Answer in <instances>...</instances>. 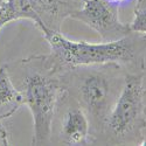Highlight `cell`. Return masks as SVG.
<instances>
[{
    "label": "cell",
    "instance_id": "obj_1",
    "mask_svg": "<svg viewBox=\"0 0 146 146\" xmlns=\"http://www.w3.org/2000/svg\"><path fill=\"white\" fill-rule=\"evenodd\" d=\"M50 47L49 55H41L44 64L57 74L77 67L115 64L118 67H137L144 69V53L146 52V36L132 32L125 38L92 43L72 41L60 31L46 26L41 20L34 22Z\"/></svg>",
    "mask_w": 146,
    "mask_h": 146
},
{
    "label": "cell",
    "instance_id": "obj_2",
    "mask_svg": "<svg viewBox=\"0 0 146 146\" xmlns=\"http://www.w3.org/2000/svg\"><path fill=\"white\" fill-rule=\"evenodd\" d=\"M115 64L77 67L61 74L63 88L80 103L89 116L91 129L104 132L106 119L117 100L121 86L119 76L110 68Z\"/></svg>",
    "mask_w": 146,
    "mask_h": 146
},
{
    "label": "cell",
    "instance_id": "obj_3",
    "mask_svg": "<svg viewBox=\"0 0 146 146\" xmlns=\"http://www.w3.org/2000/svg\"><path fill=\"white\" fill-rule=\"evenodd\" d=\"M41 69L29 71L22 83L23 104L33 116V145H48L52 143L53 123L58 101L64 88L61 75L48 68L40 56Z\"/></svg>",
    "mask_w": 146,
    "mask_h": 146
},
{
    "label": "cell",
    "instance_id": "obj_4",
    "mask_svg": "<svg viewBox=\"0 0 146 146\" xmlns=\"http://www.w3.org/2000/svg\"><path fill=\"white\" fill-rule=\"evenodd\" d=\"M146 129L143 74H127L109 115L103 135L113 143H130L143 138Z\"/></svg>",
    "mask_w": 146,
    "mask_h": 146
},
{
    "label": "cell",
    "instance_id": "obj_5",
    "mask_svg": "<svg viewBox=\"0 0 146 146\" xmlns=\"http://www.w3.org/2000/svg\"><path fill=\"white\" fill-rule=\"evenodd\" d=\"M118 5L111 0H82V7L74 9L69 17L98 33L102 41H116L132 33L130 25L119 20Z\"/></svg>",
    "mask_w": 146,
    "mask_h": 146
},
{
    "label": "cell",
    "instance_id": "obj_6",
    "mask_svg": "<svg viewBox=\"0 0 146 146\" xmlns=\"http://www.w3.org/2000/svg\"><path fill=\"white\" fill-rule=\"evenodd\" d=\"M63 108L58 119L57 139L64 145H89L94 143L89 116L66 89L58 101Z\"/></svg>",
    "mask_w": 146,
    "mask_h": 146
},
{
    "label": "cell",
    "instance_id": "obj_7",
    "mask_svg": "<svg viewBox=\"0 0 146 146\" xmlns=\"http://www.w3.org/2000/svg\"><path fill=\"white\" fill-rule=\"evenodd\" d=\"M23 104V95L12 83L8 67L0 68V119L11 117Z\"/></svg>",
    "mask_w": 146,
    "mask_h": 146
},
{
    "label": "cell",
    "instance_id": "obj_8",
    "mask_svg": "<svg viewBox=\"0 0 146 146\" xmlns=\"http://www.w3.org/2000/svg\"><path fill=\"white\" fill-rule=\"evenodd\" d=\"M131 31L146 36V0H138L133 20L130 23Z\"/></svg>",
    "mask_w": 146,
    "mask_h": 146
},
{
    "label": "cell",
    "instance_id": "obj_9",
    "mask_svg": "<svg viewBox=\"0 0 146 146\" xmlns=\"http://www.w3.org/2000/svg\"><path fill=\"white\" fill-rule=\"evenodd\" d=\"M3 145H8V139H7V131L3 125V119H0V146Z\"/></svg>",
    "mask_w": 146,
    "mask_h": 146
},
{
    "label": "cell",
    "instance_id": "obj_10",
    "mask_svg": "<svg viewBox=\"0 0 146 146\" xmlns=\"http://www.w3.org/2000/svg\"><path fill=\"white\" fill-rule=\"evenodd\" d=\"M6 23H8V22H7V21H6V20H5L3 17H0V29H1V28H3V27L6 25Z\"/></svg>",
    "mask_w": 146,
    "mask_h": 146
},
{
    "label": "cell",
    "instance_id": "obj_11",
    "mask_svg": "<svg viewBox=\"0 0 146 146\" xmlns=\"http://www.w3.org/2000/svg\"><path fill=\"white\" fill-rule=\"evenodd\" d=\"M144 108H145V118H146V90H144Z\"/></svg>",
    "mask_w": 146,
    "mask_h": 146
},
{
    "label": "cell",
    "instance_id": "obj_12",
    "mask_svg": "<svg viewBox=\"0 0 146 146\" xmlns=\"http://www.w3.org/2000/svg\"><path fill=\"white\" fill-rule=\"evenodd\" d=\"M111 1H113V3H117V4H120V3L125 1V0H111Z\"/></svg>",
    "mask_w": 146,
    "mask_h": 146
},
{
    "label": "cell",
    "instance_id": "obj_13",
    "mask_svg": "<svg viewBox=\"0 0 146 146\" xmlns=\"http://www.w3.org/2000/svg\"><path fill=\"white\" fill-rule=\"evenodd\" d=\"M5 1H6V0H0V6H1V5H3Z\"/></svg>",
    "mask_w": 146,
    "mask_h": 146
}]
</instances>
